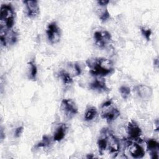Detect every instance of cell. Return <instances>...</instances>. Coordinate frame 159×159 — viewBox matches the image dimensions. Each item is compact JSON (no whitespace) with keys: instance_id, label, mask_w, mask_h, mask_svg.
<instances>
[{"instance_id":"obj_18","label":"cell","mask_w":159,"mask_h":159,"mask_svg":"<svg viewBox=\"0 0 159 159\" xmlns=\"http://www.w3.org/2000/svg\"><path fill=\"white\" fill-rule=\"evenodd\" d=\"M58 76L61 78V81L65 85L70 84L73 81V78L71 76V75L68 73H67L66 71H65L64 70H61L58 73Z\"/></svg>"},{"instance_id":"obj_2","label":"cell","mask_w":159,"mask_h":159,"mask_svg":"<svg viewBox=\"0 0 159 159\" xmlns=\"http://www.w3.org/2000/svg\"><path fill=\"white\" fill-rule=\"evenodd\" d=\"M0 19L4 22L6 28L11 30L14 24V11L11 3L2 4L1 6Z\"/></svg>"},{"instance_id":"obj_14","label":"cell","mask_w":159,"mask_h":159,"mask_svg":"<svg viewBox=\"0 0 159 159\" xmlns=\"http://www.w3.org/2000/svg\"><path fill=\"white\" fill-rule=\"evenodd\" d=\"M108 148L109 152L112 154H117L120 149L119 140L109 132L108 134Z\"/></svg>"},{"instance_id":"obj_9","label":"cell","mask_w":159,"mask_h":159,"mask_svg":"<svg viewBox=\"0 0 159 159\" xmlns=\"http://www.w3.org/2000/svg\"><path fill=\"white\" fill-rule=\"evenodd\" d=\"M109 132L110 131L107 129H103L101 132V135L98 140V142H97L98 147L99 149V152L101 155H102L104 152L107 148L108 134H109Z\"/></svg>"},{"instance_id":"obj_24","label":"cell","mask_w":159,"mask_h":159,"mask_svg":"<svg viewBox=\"0 0 159 159\" xmlns=\"http://www.w3.org/2000/svg\"><path fill=\"white\" fill-rule=\"evenodd\" d=\"M73 68H74V70H75V75L76 76L80 75L81 73V69L80 68V66H79L78 64L77 63H75L73 65Z\"/></svg>"},{"instance_id":"obj_25","label":"cell","mask_w":159,"mask_h":159,"mask_svg":"<svg viewBox=\"0 0 159 159\" xmlns=\"http://www.w3.org/2000/svg\"><path fill=\"white\" fill-rule=\"evenodd\" d=\"M97 3L100 6H106L109 3V1L108 0H101V1H98Z\"/></svg>"},{"instance_id":"obj_7","label":"cell","mask_w":159,"mask_h":159,"mask_svg":"<svg viewBox=\"0 0 159 159\" xmlns=\"http://www.w3.org/2000/svg\"><path fill=\"white\" fill-rule=\"evenodd\" d=\"M127 132L129 139L136 142L141 141L142 130L139 124L134 120H131L128 123Z\"/></svg>"},{"instance_id":"obj_27","label":"cell","mask_w":159,"mask_h":159,"mask_svg":"<svg viewBox=\"0 0 159 159\" xmlns=\"http://www.w3.org/2000/svg\"><path fill=\"white\" fill-rule=\"evenodd\" d=\"M154 65H156L157 66H158V58H156L154 60Z\"/></svg>"},{"instance_id":"obj_12","label":"cell","mask_w":159,"mask_h":159,"mask_svg":"<svg viewBox=\"0 0 159 159\" xmlns=\"http://www.w3.org/2000/svg\"><path fill=\"white\" fill-rule=\"evenodd\" d=\"M129 152L134 158H142L145 155L143 148L137 143H132L129 145Z\"/></svg>"},{"instance_id":"obj_13","label":"cell","mask_w":159,"mask_h":159,"mask_svg":"<svg viewBox=\"0 0 159 159\" xmlns=\"http://www.w3.org/2000/svg\"><path fill=\"white\" fill-rule=\"evenodd\" d=\"M135 91L138 96L143 99H148L153 94L152 89L145 84L137 86L135 87Z\"/></svg>"},{"instance_id":"obj_1","label":"cell","mask_w":159,"mask_h":159,"mask_svg":"<svg viewBox=\"0 0 159 159\" xmlns=\"http://www.w3.org/2000/svg\"><path fill=\"white\" fill-rule=\"evenodd\" d=\"M89 73L95 76L103 77L112 74L114 71L112 61L106 58H92L86 61Z\"/></svg>"},{"instance_id":"obj_15","label":"cell","mask_w":159,"mask_h":159,"mask_svg":"<svg viewBox=\"0 0 159 159\" xmlns=\"http://www.w3.org/2000/svg\"><path fill=\"white\" fill-rule=\"evenodd\" d=\"M67 127L65 124H61L55 130L53 139L54 141L60 142L63 139L65 136Z\"/></svg>"},{"instance_id":"obj_3","label":"cell","mask_w":159,"mask_h":159,"mask_svg":"<svg viewBox=\"0 0 159 159\" xmlns=\"http://www.w3.org/2000/svg\"><path fill=\"white\" fill-rule=\"evenodd\" d=\"M102 118L106 119L107 122H111L120 116V111L117 107L112 106V100L106 101L101 106Z\"/></svg>"},{"instance_id":"obj_19","label":"cell","mask_w":159,"mask_h":159,"mask_svg":"<svg viewBox=\"0 0 159 159\" xmlns=\"http://www.w3.org/2000/svg\"><path fill=\"white\" fill-rule=\"evenodd\" d=\"M119 91L121 97L124 99H127L130 94V88H129L127 86H120L119 89Z\"/></svg>"},{"instance_id":"obj_6","label":"cell","mask_w":159,"mask_h":159,"mask_svg":"<svg viewBox=\"0 0 159 159\" xmlns=\"http://www.w3.org/2000/svg\"><path fill=\"white\" fill-rule=\"evenodd\" d=\"M61 109L69 118L73 117L78 113V107L71 99H63L61 102Z\"/></svg>"},{"instance_id":"obj_22","label":"cell","mask_w":159,"mask_h":159,"mask_svg":"<svg viewBox=\"0 0 159 159\" xmlns=\"http://www.w3.org/2000/svg\"><path fill=\"white\" fill-rule=\"evenodd\" d=\"M110 18V14L107 8L103 10L99 16V19L102 22H106Z\"/></svg>"},{"instance_id":"obj_10","label":"cell","mask_w":159,"mask_h":159,"mask_svg":"<svg viewBox=\"0 0 159 159\" xmlns=\"http://www.w3.org/2000/svg\"><path fill=\"white\" fill-rule=\"evenodd\" d=\"M89 88L99 93H107L110 90L107 87L105 80L101 78H96L93 81H92L89 84Z\"/></svg>"},{"instance_id":"obj_20","label":"cell","mask_w":159,"mask_h":159,"mask_svg":"<svg viewBox=\"0 0 159 159\" xmlns=\"http://www.w3.org/2000/svg\"><path fill=\"white\" fill-rule=\"evenodd\" d=\"M50 143V140L49 137L47 135H43L42 140L35 145V147L38 148H42V147H45L48 146Z\"/></svg>"},{"instance_id":"obj_11","label":"cell","mask_w":159,"mask_h":159,"mask_svg":"<svg viewBox=\"0 0 159 159\" xmlns=\"http://www.w3.org/2000/svg\"><path fill=\"white\" fill-rule=\"evenodd\" d=\"M147 149L150 153V157L152 159L158 158V150H159V143L152 139H148L146 142Z\"/></svg>"},{"instance_id":"obj_4","label":"cell","mask_w":159,"mask_h":159,"mask_svg":"<svg viewBox=\"0 0 159 159\" xmlns=\"http://www.w3.org/2000/svg\"><path fill=\"white\" fill-rule=\"evenodd\" d=\"M46 34L48 40L52 44H55L60 42L61 39V32L60 29L56 22H52L48 25Z\"/></svg>"},{"instance_id":"obj_17","label":"cell","mask_w":159,"mask_h":159,"mask_svg":"<svg viewBox=\"0 0 159 159\" xmlns=\"http://www.w3.org/2000/svg\"><path fill=\"white\" fill-rule=\"evenodd\" d=\"M28 65L29 66V69H30L29 78L32 80H35L37 75V66L35 64V61L34 59L31 60L29 62Z\"/></svg>"},{"instance_id":"obj_26","label":"cell","mask_w":159,"mask_h":159,"mask_svg":"<svg viewBox=\"0 0 159 159\" xmlns=\"http://www.w3.org/2000/svg\"><path fill=\"white\" fill-rule=\"evenodd\" d=\"M4 137H5L4 133V132H3V129H2V127H1V140H3V139L4 138Z\"/></svg>"},{"instance_id":"obj_8","label":"cell","mask_w":159,"mask_h":159,"mask_svg":"<svg viewBox=\"0 0 159 159\" xmlns=\"http://www.w3.org/2000/svg\"><path fill=\"white\" fill-rule=\"evenodd\" d=\"M27 9V15L30 18L36 17L40 13V8L38 1L36 0L24 1Z\"/></svg>"},{"instance_id":"obj_5","label":"cell","mask_w":159,"mask_h":159,"mask_svg":"<svg viewBox=\"0 0 159 159\" xmlns=\"http://www.w3.org/2000/svg\"><path fill=\"white\" fill-rule=\"evenodd\" d=\"M95 44L99 48H105L111 41L112 36L107 30L96 31L94 34Z\"/></svg>"},{"instance_id":"obj_23","label":"cell","mask_w":159,"mask_h":159,"mask_svg":"<svg viewBox=\"0 0 159 159\" xmlns=\"http://www.w3.org/2000/svg\"><path fill=\"white\" fill-rule=\"evenodd\" d=\"M23 130H24V127L22 126H19L17 128H16L15 131H14L15 137H16V138L19 137L21 135Z\"/></svg>"},{"instance_id":"obj_21","label":"cell","mask_w":159,"mask_h":159,"mask_svg":"<svg viewBox=\"0 0 159 159\" xmlns=\"http://www.w3.org/2000/svg\"><path fill=\"white\" fill-rule=\"evenodd\" d=\"M141 33L143 35V36L146 39L147 41H149L150 39V36L152 34V30L149 28H147L145 27H140Z\"/></svg>"},{"instance_id":"obj_16","label":"cell","mask_w":159,"mask_h":159,"mask_svg":"<svg viewBox=\"0 0 159 159\" xmlns=\"http://www.w3.org/2000/svg\"><path fill=\"white\" fill-rule=\"evenodd\" d=\"M97 114V109L94 106H90L88 108H87L84 113V119L86 121H91L96 117Z\"/></svg>"}]
</instances>
